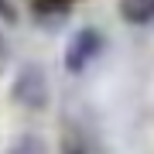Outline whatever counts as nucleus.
I'll list each match as a JSON object with an SVG mask.
<instances>
[{"mask_svg": "<svg viewBox=\"0 0 154 154\" xmlns=\"http://www.w3.org/2000/svg\"><path fill=\"white\" fill-rule=\"evenodd\" d=\"M65 154H79V147H72V151H65Z\"/></svg>", "mask_w": 154, "mask_h": 154, "instance_id": "nucleus-8", "label": "nucleus"}, {"mask_svg": "<svg viewBox=\"0 0 154 154\" xmlns=\"http://www.w3.org/2000/svg\"><path fill=\"white\" fill-rule=\"evenodd\" d=\"M14 103L24 106V110H45L51 99V86H48V75H45L41 65H21V72L14 75V89H11Z\"/></svg>", "mask_w": 154, "mask_h": 154, "instance_id": "nucleus-1", "label": "nucleus"}, {"mask_svg": "<svg viewBox=\"0 0 154 154\" xmlns=\"http://www.w3.org/2000/svg\"><path fill=\"white\" fill-rule=\"evenodd\" d=\"M99 51H103V31L99 28H79L65 45V69L72 75H79V72H86L96 62Z\"/></svg>", "mask_w": 154, "mask_h": 154, "instance_id": "nucleus-2", "label": "nucleus"}, {"mask_svg": "<svg viewBox=\"0 0 154 154\" xmlns=\"http://www.w3.org/2000/svg\"><path fill=\"white\" fill-rule=\"evenodd\" d=\"M31 14L38 24H58L72 14V0H31Z\"/></svg>", "mask_w": 154, "mask_h": 154, "instance_id": "nucleus-3", "label": "nucleus"}, {"mask_svg": "<svg viewBox=\"0 0 154 154\" xmlns=\"http://www.w3.org/2000/svg\"><path fill=\"white\" fill-rule=\"evenodd\" d=\"M7 69V41H4V34H0V72Z\"/></svg>", "mask_w": 154, "mask_h": 154, "instance_id": "nucleus-7", "label": "nucleus"}, {"mask_svg": "<svg viewBox=\"0 0 154 154\" xmlns=\"http://www.w3.org/2000/svg\"><path fill=\"white\" fill-rule=\"evenodd\" d=\"M0 21H7V24H14V21H17V11H14L11 0H0Z\"/></svg>", "mask_w": 154, "mask_h": 154, "instance_id": "nucleus-6", "label": "nucleus"}, {"mask_svg": "<svg viewBox=\"0 0 154 154\" xmlns=\"http://www.w3.org/2000/svg\"><path fill=\"white\" fill-rule=\"evenodd\" d=\"M116 11H120V17L127 24H151L154 21V0H120V7H116Z\"/></svg>", "mask_w": 154, "mask_h": 154, "instance_id": "nucleus-4", "label": "nucleus"}, {"mask_svg": "<svg viewBox=\"0 0 154 154\" xmlns=\"http://www.w3.org/2000/svg\"><path fill=\"white\" fill-rule=\"evenodd\" d=\"M7 154H48V144H45L38 134H21V137L11 144Z\"/></svg>", "mask_w": 154, "mask_h": 154, "instance_id": "nucleus-5", "label": "nucleus"}]
</instances>
